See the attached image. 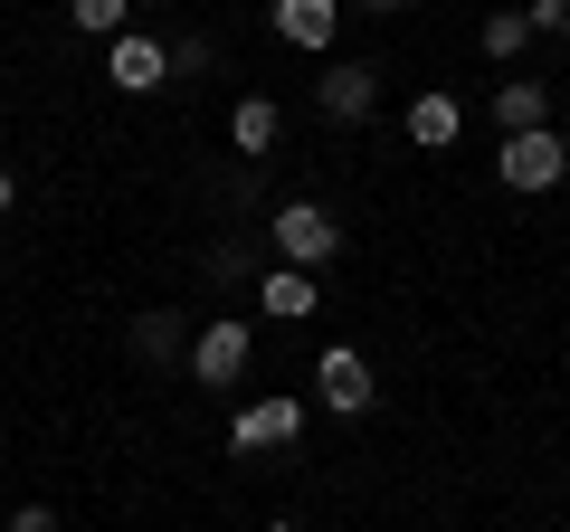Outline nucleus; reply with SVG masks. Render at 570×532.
I'll list each match as a JSON object with an SVG mask.
<instances>
[{
    "label": "nucleus",
    "mask_w": 570,
    "mask_h": 532,
    "mask_svg": "<svg viewBox=\"0 0 570 532\" xmlns=\"http://www.w3.org/2000/svg\"><path fill=\"white\" fill-rule=\"evenodd\" d=\"M247 362H257V333L238 324V314H209L200 333H190V381H209V390H238L247 381Z\"/></svg>",
    "instance_id": "obj_3"
},
{
    "label": "nucleus",
    "mask_w": 570,
    "mask_h": 532,
    "mask_svg": "<svg viewBox=\"0 0 570 532\" xmlns=\"http://www.w3.org/2000/svg\"><path fill=\"white\" fill-rule=\"evenodd\" d=\"M276 39L305 48V58H333V39H343V0H276Z\"/></svg>",
    "instance_id": "obj_8"
},
{
    "label": "nucleus",
    "mask_w": 570,
    "mask_h": 532,
    "mask_svg": "<svg viewBox=\"0 0 570 532\" xmlns=\"http://www.w3.org/2000/svg\"><path fill=\"white\" fill-rule=\"evenodd\" d=\"M305 400H295V390H266V400H247L238 418H228V447L238 456H276V447H295V437H305Z\"/></svg>",
    "instance_id": "obj_4"
},
{
    "label": "nucleus",
    "mask_w": 570,
    "mask_h": 532,
    "mask_svg": "<svg viewBox=\"0 0 570 532\" xmlns=\"http://www.w3.org/2000/svg\"><path fill=\"white\" fill-rule=\"evenodd\" d=\"M257 314H276V324H305V314H324V286H314L305 266H266V276H257Z\"/></svg>",
    "instance_id": "obj_11"
},
{
    "label": "nucleus",
    "mask_w": 570,
    "mask_h": 532,
    "mask_svg": "<svg viewBox=\"0 0 570 532\" xmlns=\"http://www.w3.org/2000/svg\"><path fill=\"white\" fill-rule=\"evenodd\" d=\"M400 134H409V144H419V152H448L456 134H466V105H456L448 86H428V96H409V115H400Z\"/></svg>",
    "instance_id": "obj_10"
},
{
    "label": "nucleus",
    "mask_w": 570,
    "mask_h": 532,
    "mask_svg": "<svg viewBox=\"0 0 570 532\" xmlns=\"http://www.w3.org/2000/svg\"><path fill=\"white\" fill-rule=\"evenodd\" d=\"M371 105H381V67H371V58H324V77H314V115H324V124H371Z\"/></svg>",
    "instance_id": "obj_6"
},
{
    "label": "nucleus",
    "mask_w": 570,
    "mask_h": 532,
    "mask_svg": "<svg viewBox=\"0 0 570 532\" xmlns=\"http://www.w3.org/2000/svg\"><path fill=\"white\" fill-rule=\"evenodd\" d=\"M67 20H77L86 39H124V29H134V0H67Z\"/></svg>",
    "instance_id": "obj_15"
},
{
    "label": "nucleus",
    "mask_w": 570,
    "mask_h": 532,
    "mask_svg": "<svg viewBox=\"0 0 570 532\" xmlns=\"http://www.w3.org/2000/svg\"><path fill=\"white\" fill-rule=\"evenodd\" d=\"M494 181L504 190H561L570 181V134H551V124H532V134H504V152H494Z\"/></svg>",
    "instance_id": "obj_2"
},
{
    "label": "nucleus",
    "mask_w": 570,
    "mask_h": 532,
    "mask_svg": "<svg viewBox=\"0 0 570 532\" xmlns=\"http://www.w3.org/2000/svg\"><path fill=\"white\" fill-rule=\"evenodd\" d=\"M362 10H409V0H362Z\"/></svg>",
    "instance_id": "obj_20"
},
{
    "label": "nucleus",
    "mask_w": 570,
    "mask_h": 532,
    "mask_svg": "<svg viewBox=\"0 0 570 532\" xmlns=\"http://www.w3.org/2000/svg\"><path fill=\"white\" fill-rule=\"evenodd\" d=\"M10 200H20V181H10V171H0V219H10Z\"/></svg>",
    "instance_id": "obj_19"
},
{
    "label": "nucleus",
    "mask_w": 570,
    "mask_h": 532,
    "mask_svg": "<svg viewBox=\"0 0 570 532\" xmlns=\"http://www.w3.org/2000/svg\"><path fill=\"white\" fill-rule=\"evenodd\" d=\"M134 362H153V371H181V362H190L181 305H142V314H134Z\"/></svg>",
    "instance_id": "obj_9"
},
{
    "label": "nucleus",
    "mask_w": 570,
    "mask_h": 532,
    "mask_svg": "<svg viewBox=\"0 0 570 532\" xmlns=\"http://www.w3.org/2000/svg\"><path fill=\"white\" fill-rule=\"evenodd\" d=\"M209 286H257V266H247V247H238V238L209 247Z\"/></svg>",
    "instance_id": "obj_16"
},
{
    "label": "nucleus",
    "mask_w": 570,
    "mask_h": 532,
    "mask_svg": "<svg viewBox=\"0 0 570 532\" xmlns=\"http://www.w3.org/2000/svg\"><path fill=\"white\" fill-rule=\"evenodd\" d=\"M266 238H276V266H305V276H324V266L343 257V228H333L324 200H276Z\"/></svg>",
    "instance_id": "obj_1"
},
{
    "label": "nucleus",
    "mask_w": 570,
    "mask_h": 532,
    "mask_svg": "<svg viewBox=\"0 0 570 532\" xmlns=\"http://www.w3.org/2000/svg\"><path fill=\"white\" fill-rule=\"evenodd\" d=\"M532 124H551L542 77H504V86H494V134H532Z\"/></svg>",
    "instance_id": "obj_12"
},
{
    "label": "nucleus",
    "mask_w": 570,
    "mask_h": 532,
    "mask_svg": "<svg viewBox=\"0 0 570 532\" xmlns=\"http://www.w3.org/2000/svg\"><path fill=\"white\" fill-rule=\"evenodd\" d=\"M523 20L532 39H570V0H523Z\"/></svg>",
    "instance_id": "obj_17"
},
{
    "label": "nucleus",
    "mask_w": 570,
    "mask_h": 532,
    "mask_svg": "<svg viewBox=\"0 0 570 532\" xmlns=\"http://www.w3.org/2000/svg\"><path fill=\"white\" fill-rule=\"evenodd\" d=\"M0 532H58V504H20V513H10Z\"/></svg>",
    "instance_id": "obj_18"
},
{
    "label": "nucleus",
    "mask_w": 570,
    "mask_h": 532,
    "mask_svg": "<svg viewBox=\"0 0 570 532\" xmlns=\"http://www.w3.org/2000/svg\"><path fill=\"white\" fill-rule=\"evenodd\" d=\"M276 134H285L276 96H238V105H228V144H238V152H276Z\"/></svg>",
    "instance_id": "obj_13"
},
{
    "label": "nucleus",
    "mask_w": 570,
    "mask_h": 532,
    "mask_svg": "<svg viewBox=\"0 0 570 532\" xmlns=\"http://www.w3.org/2000/svg\"><path fill=\"white\" fill-rule=\"evenodd\" d=\"M266 532H285V523H266Z\"/></svg>",
    "instance_id": "obj_21"
},
{
    "label": "nucleus",
    "mask_w": 570,
    "mask_h": 532,
    "mask_svg": "<svg viewBox=\"0 0 570 532\" xmlns=\"http://www.w3.org/2000/svg\"><path fill=\"white\" fill-rule=\"evenodd\" d=\"M314 400H324L333 418H362L371 400H381V381H371V362L352 343H324V362H314Z\"/></svg>",
    "instance_id": "obj_7"
},
{
    "label": "nucleus",
    "mask_w": 570,
    "mask_h": 532,
    "mask_svg": "<svg viewBox=\"0 0 570 532\" xmlns=\"http://www.w3.org/2000/svg\"><path fill=\"white\" fill-rule=\"evenodd\" d=\"M105 86H115V96H163L171 86V39H153V29L105 39Z\"/></svg>",
    "instance_id": "obj_5"
},
{
    "label": "nucleus",
    "mask_w": 570,
    "mask_h": 532,
    "mask_svg": "<svg viewBox=\"0 0 570 532\" xmlns=\"http://www.w3.org/2000/svg\"><path fill=\"white\" fill-rule=\"evenodd\" d=\"M475 48H485L494 67H513V58L532 48V20H523V10H485V29H475Z\"/></svg>",
    "instance_id": "obj_14"
}]
</instances>
